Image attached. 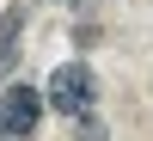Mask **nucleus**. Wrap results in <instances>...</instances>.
Instances as JSON below:
<instances>
[{
	"label": "nucleus",
	"mask_w": 153,
	"mask_h": 141,
	"mask_svg": "<svg viewBox=\"0 0 153 141\" xmlns=\"http://www.w3.org/2000/svg\"><path fill=\"white\" fill-rule=\"evenodd\" d=\"M74 141H110V135H104L98 117H80V123H74Z\"/></svg>",
	"instance_id": "obj_3"
},
{
	"label": "nucleus",
	"mask_w": 153,
	"mask_h": 141,
	"mask_svg": "<svg viewBox=\"0 0 153 141\" xmlns=\"http://www.w3.org/2000/svg\"><path fill=\"white\" fill-rule=\"evenodd\" d=\"M92 98H98V86H92V68L86 61H61L55 74H49V86H43V104H55L61 117H92Z\"/></svg>",
	"instance_id": "obj_1"
},
{
	"label": "nucleus",
	"mask_w": 153,
	"mask_h": 141,
	"mask_svg": "<svg viewBox=\"0 0 153 141\" xmlns=\"http://www.w3.org/2000/svg\"><path fill=\"white\" fill-rule=\"evenodd\" d=\"M43 117V92L37 86H6L0 92V141H25Z\"/></svg>",
	"instance_id": "obj_2"
},
{
	"label": "nucleus",
	"mask_w": 153,
	"mask_h": 141,
	"mask_svg": "<svg viewBox=\"0 0 153 141\" xmlns=\"http://www.w3.org/2000/svg\"><path fill=\"white\" fill-rule=\"evenodd\" d=\"M12 25H19V19H12ZM12 55H19V43H12V31H6V43H0V68H6Z\"/></svg>",
	"instance_id": "obj_4"
}]
</instances>
